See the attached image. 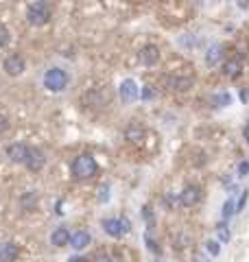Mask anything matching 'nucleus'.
<instances>
[{
  "label": "nucleus",
  "instance_id": "obj_14",
  "mask_svg": "<svg viewBox=\"0 0 249 262\" xmlns=\"http://www.w3.org/2000/svg\"><path fill=\"white\" fill-rule=\"evenodd\" d=\"M240 70H243V63H240L238 57H232V59H227L223 63V75L227 79H236L240 75Z\"/></svg>",
  "mask_w": 249,
  "mask_h": 262
},
{
  "label": "nucleus",
  "instance_id": "obj_11",
  "mask_svg": "<svg viewBox=\"0 0 249 262\" xmlns=\"http://www.w3.org/2000/svg\"><path fill=\"white\" fill-rule=\"evenodd\" d=\"M140 96V90L136 85V81L134 79H127V81H122V85H120V98L125 103H131V101H136V98Z\"/></svg>",
  "mask_w": 249,
  "mask_h": 262
},
{
  "label": "nucleus",
  "instance_id": "obj_10",
  "mask_svg": "<svg viewBox=\"0 0 249 262\" xmlns=\"http://www.w3.org/2000/svg\"><path fill=\"white\" fill-rule=\"evenodd\" d=\"M90 243H92V236H90V234L86 232V229H77V232H72L70 247H72L74 251H83Z\"/></svg>",
  "mask_w": 249,
  "mask_h": 262
},
{
  "label": "nucleus",
  "instance_id": "obj_25",
  "mask_svg": "<svg viewBox=\"0 0 249 262\" xmlns=\"http://www.w3.org/2000/svg\"><path fill=\"white\" fill-rule=\"evenodd\" d=\"M245 203H247V190H243V194H240V201H238V206H236V212L243 210Z\"/></svg>",
  "mask_w": 249,
  "mask_h": 262
},
{
  "label": "nucleus",
  "instance_id": "obj_24",
  "mask_svg": "<svg viewBox=\"0 0 249 262\" xmlns=\"http://www.w3.org/2000/svg\"><path fill=\"white\" fill-rule=\"evenodd\" d=\"M7 127H9V118H7L5 114H0V134L7 131Z\"/></svg>",
  "mask_w": 249,
  "mask_h": 262
},
{
  "label": "nucleus",
  "instance_id": "obj_8",
  "mask_svg": "<svg viewBox=\"0 0 249 262\" xmlns=\"http://www.w3.org/2000/svg\"><path fill=\"white\" fill-rule=\"evenodd\" d=\"M44 164H46V155L42 149H37V146H31V151H29V160H27V166L31 173H37V170L44 168Z\"/></svg>",
  "mask_w": 249,
  "mask_h": 262
},
{
  "label": "nucleus",
  "instance_id": "obj_17",
  "mask_svg": "<svg viewBox=\"0 0 249 262\" xmlns=\"http://www.w3.org/2000/svg\"><path fill=\"white\" fill-rule=\"evenodd\" d=\"M232 103V96L230 94H214L212 96V105L214 107H225V105Z\"/></svg>",
  "mask_w": 249,
  "mask_h": 262
},
{
  "label": "nucleus",
  "instance_id": "obj_26",
  "mask_svg": "<svg viewBox=\"0 0 249 262\" xmlns=\"http://www.w3.org/2000/svg\"><path fill=\"white\" fill-rule=\"evenodd\" d=\"M98 192H101V196H98V201H105V199H110V188H107V186H103V188H101V190H98Z\"/></svg>",
  "mask_w": 249,
  "mask_h": 262
},
{
  "label": "nucleus",
  "instance_id": "obj_4",
  "mask_svg": "<svg viewBox=\"0 0 249 262\" xmlns=\"http://www.w3.org/2000/svg\"><path fill=\"white\" fill-rule=\"evenodd\" d=\"M103 229H105L107 236H112V238H120V236L129 234L131 223L127 219H105L103 221Z\"/></svg>",
  "mask_w": 249,
  "mask_h": 262
},
{
  "label": "nucleus",
  "instance_id": "obj_22",
  "mask_svg": "<svg viewBox=\"0 0 249 262\" xmlns=\"http://www.w3.org/2000/svg\"><path fill=\"white\" fill-rule=\"evenodd\" d=\"M92 262H112V256L107 251H98L96 256L92 258Z\"/></svg>",
  "mask_w": 249,
  "mask_h": 262
},
{
  "label": "nucleus",
  "instance_id": "obj_18",
  "mask_svg": "<svg viewBox=\"0 0 249 262\" xmlns=\"http://www.w3.org/2000/svg\"><path fill=\"white\" fill-rule=\"evenodd\" d=\"M217 234H219L221 243H227V241H230V229H227L225 223H219V225H217Z\"/></svg>",
  "mask_w": 249,
  "mask_h": 262
},
{
  "label": "nucleus",
  "instance_id": "obj_23",
  "mask_svg": "<svg viewBox=\"0 0 249 262\" xmlns=\"http://www.w3.org/2000/svg\"><path fill=\"white\" fill-rule=\"evenodd\" d=\"M247 173H249V162H247V160H243V162L238 164V177H245Z\"/></svg>",
  "mask_w": 249,
  "mask_h": 262
},
{
  "label": "nucleus",
  "instance_id": "obj_19",
  "mask_svg": "<svg viewBox=\"0 0 249 262\" xmlns=\"http://www.w3.org/2000/svg\"><path fill=\"white\" fill-rule=\"evenodd\" d=\"M7 44H9V29H7L5 24L0 22V48L7 46Z\"/></svg>",
  "mask_w": 249,
  "mask_h": 262
},
{
  "label": "nucleus",
  "instance_id": "obj_3",
  "mask_svg": "<svg viewBox=\"0 0 249 262\" xmlns=\"http://www.w3.org/2000/svg\"><path fill=\"white\" fill-rule=\"evenodd\" d=\"M27 20L31 27H44V24L51 20V7L46 3H31L27 7Z\"/></svg>",
  "mask_w": 249,
  "mask_h": 262
},
{
  "label": "nucleus",
  "instance_id": "obj_9",
  "mask_svg": "<svg viewBox=\"0 0 249 262\" xmlns=\"http://www.w3.org/2000/svg\"><path fill=\"white\" fill-rule=\"evenodd\" d=\"M20 256V247L11 241L0 243V262H15Z\"/></svg>",
  "mask_w": 249,
  "mask_h": 262
},
{
  "label": "nucleus",
  "instance_id": "obj_13",
  "mask_svg": "<svg viewBox=\"0 0 249 262\" xmlns=\"http://www.w3.org/2000/svg\"><path fill=\"white\" fill-rule=\"evenodd\" d=\"M157 59H160V51H157V46L149 44V46H144L142 51H140V61H142L144 66H153V63H157Z\"/></svg>",
  "mask_w": 249,
  "mask_h": 262
},
{
  "label": "nucleus",
  "instance_id": "obj_1",
  "mask_svg": "<svg viewBox=\"0 0 249 262\" xmlns=\"http://www.w3.org/2000/svg\"><path fill=\"white\" fill-rule=\"evenodd\" d=\"M70 173L74 179L79 182H86V179H92L98 173V164L94 160V155L90 153H81L72 160V166H70Z\"/></svg>",
  "mask_w": 249,
  "mask_h": 262
},
{
  "label": "nucleus",
  "instance_id": "obj_6",
  "mask_svg": "<svg viewBox=\"0 0 249 262\" xmlns=\"http://www.w3.org/2000/svg\"><path fill=\"white\" fill-rule=\"evenodd\" d=\"M199 201H201V188H199V186L190 184V186H186L184 190L179 192V203L184 208H193V206H197Z\"/></svg>",
  "mask_w": 249,
  "mask_h": 262
},
{
  "label": "nucleus",
  "instance_id": "obj_27",
  "mask_svg": "<svg viewBox=\"0 0 249 262\" xmlns=\"http://www.w3.org/2000/svg\"><path fill=\"white\" fill-rule=\"evenodd\" d=\"M243 138H245V140L249 142V122H247V125H245V129H243Z\"/></svg>",
  "mask_w": 249,
  "mask_h": 262
},
{
  "label": "nucleus",
  "instance_id": "obj_21",
  "mask_svg": "<svg viewBox=\"0 0 249 262\" xmlns=\"http://www.w3.org/2000/svg\"><path fill=\"white\" fill-rule=\"evenodd\" d=\"M205 249H208V253H210V256H219V251H221V247H219L217 241H208V243H205Z\"/></svg>",
  "mask_w": 249,
  "mask_h": 262
},
{
  "label": "nucleus",
  "instance_id": "obj_15",
  "mask_svg": "<svg viewBox=\"0 0 249 262\" xmlns=\"http://www.w3.org/2000/svg\"><path fill=\"white\" fill-rule=\"evenodd\" d=\"M166 85H169L171 90H188L190 85H193V79H188V77H169L166 79Z\"/></svg>",
  "mask_w": 249,
  "mask_h": 262
},
{
  "label": "nucleus",
  "instance_id": "obj_12",
  "mask_svg": "<svg viewBox=\"0 0 249 262\" xmlns=\"http://www.w3.org/2000/svg\"><path fill=\"white\" fill-rule=\"evenodd\" d=\"M70 238H72V232L68 227H57L55 232L51 234V243L55 245V247H68L70 245Z\"/></svg>",
  "mask_w": 249,
  "mask_h": 262
},
{
  "label": "nucleus",
  "instance_id": "obj_7",
  "mask_svg": "<svg viewBox=\"0 0 249 262\" xmlns=\"http://www.w3.org/2000/svg\"><path fill=\"white\" fill-rule=\"evenodd\" d=\"M24 68H27V61H24L22 55H9L5 59V72L9 77H20Z\"/></svg>",
  "mask_w": 249,
  "mask_h": 262
},
{
  "label": "nucleus",
  "instance_id": "obj_2",
  "mask_svg": "<svg viewBox=\"0 0 249 262\" xmlns=\"http://www.w3.org/2000/svg\"><path fill=\"white\" fill-rule=\"evenodd\" d=\"M68 81H70L68 72L59 68V66H53V68H48L44 72V88L48 92H64L68 88Z\"/></svg>",
  "mask_w": 249,
  "mask_h": 262
},
{
  "label": "nucleus",
  "instance_id": "obj_20",
  "mask_svg": "<svg viewBox=\"0 0 249 262\" xmlns=\"http://www.w3.org/2000/svg\"><path fill=\"white\" fill-rule=\"evenodd\" d=\"M234 201H232V199H227L225 203H223V219H230L232 214H234Z\"/></svg>",
  "mask_w": 249,
  "mask_h": 262
},
{
  "label": "nucleus",
  "instance_id": "obj_5",
  "mask_svg": "<svg viewBox=\"0 0 249 262\" xmlns=\"http://www.w3.org/2000/svg\"><path fill=\"white\" fill-rule=\"evenodd\" d=\"M29 151H31L29 144H24V142H13V144L7 146V158H9L13 164H27Z\"/></svg>",
  "mask_w": 249,
  "mask_h": 262
},
{
  "label": "nucleus",
  "instance_id": "obj_16",
  "mask_svg": "<svg viewBox=\"0 0 249 262\" xmlns=\"http://www.w3.org/2000/svg\"><path fill=\"white\" fill-rule=\"evenodd\" d=\"M221 59V46H212L210 51H208V55H205V61H208V66H214Z\"/></svg>",
  "mask_w": 249,
  "mask_h": 262
}]
</instances>
